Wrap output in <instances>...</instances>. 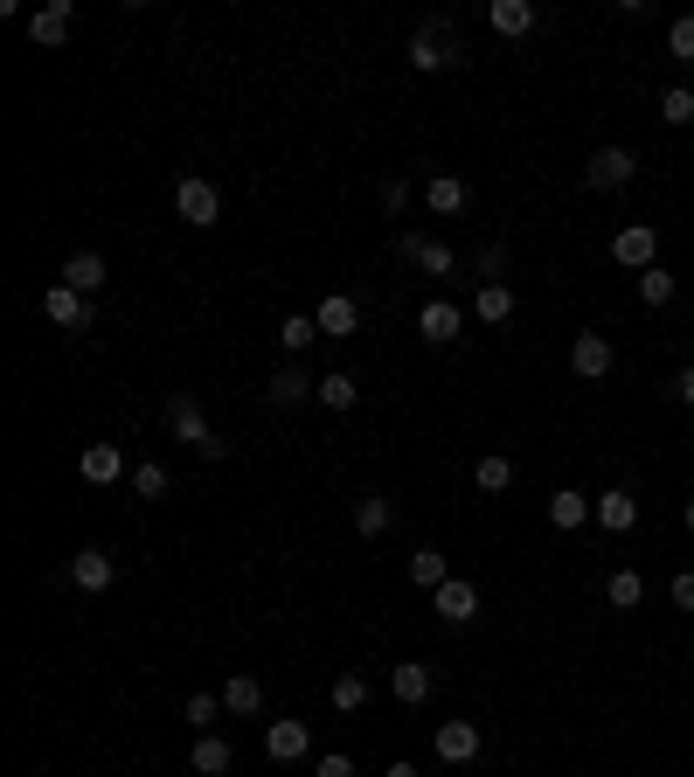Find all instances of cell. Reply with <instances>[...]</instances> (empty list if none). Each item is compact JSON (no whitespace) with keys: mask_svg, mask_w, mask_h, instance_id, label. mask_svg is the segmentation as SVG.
Masks as SVG:
<instances>
[{"mask_svg":"<svg viewBox=\"0 0 694 777\" xmlns=\"http://www.w3.org/2000/svg\"><path fill=\"white\" fill-rule=\"evenodd\" d=\"M590 521V493H576V486H562V493H549V527H584Z\"/></svg>","mask_w":694,"mask_h":777,"instance_id":"ffe728a7","label":"cell"},{"mask_svg":"<svg viewBox=\"0 0 694 777\" xmlns=\"http://www.w3.org/2000/svg\"><path fill=\"white\" fill-rule=\"evenodd\" d=\"M105 278H111V271H105V257H98V251H70V264H63V286H70V292L98 299V292H105Z\"/></svg>","mask_w":694,"mask_h":777,"instance_id":"e0dca14e","label":"cell"},{"mask_svg":"<svg viewBox=\"0 0 694 777\" xmlns=\"http://www.w3.org/2000/svg\"><path fill=\"white\" fill-rule=\"evenodd\" d=\"M473 319H479V327H500V319H514V292H508V286H479Z\"/></svg>","mask_w":694,"mask_h":777,"instance_id":"cb8c5ba5","label":"cell"},{"mask_svg":"<svg viewBox=\"0 0 694 777\" xmlns=\"http://www.w3.org/2000/svg\"><path fill=\"white\" fill-rule=\"evenodd\" d=\"M333 708H341V715L368 708V673H341V680H333Z\"/></svg>","mask_w":694,"mask_h":777,"instance_id":"836d02e7","label":"cell"},{"mask_svg":"<svg viewBox=\"0 0 694 777\" xmlns=\"http://www.w3.org/2000/svg\"><path fill=\"white\" fill-rule=\"evenodd\" d=\"M382 777H424V770H417V764H389Z\"/></svg>","mask_w":694,"mask_h":777,"instance_id":"ee69618b","label":"cell"},{"mask_svg":"<svg viewBox=\"0 0 694 777\" xmlns=\"http://www.w3.org/2000/svg\"><path fill=\"white\" fill-rule=\"evenodd\" d=\"M632 174H640V154H632V146H597L590 167H584V181L597 187V195H618V187H632Z\"/></svg>","mask_w":694,"mask_h":777,"instance_id":"277c9868","label":"cell"},{"mask_svg":"<svg viewBox=\"0 0 694 777\" xmlns=\"http://www.w3.org/2000/svg\"><path fill=\"white\" fill-rule=\"evenodd\" d=\"M438 756L445 764H473L479 756V723H445L438 729Z\"/></svg>","mask_w":694,"mask_h":777,"instance_id":"ac0fdd59","label":"cell"},{"mask_svg":"<svg viewBox=\"0 0 694 777\" xmlns=\"http://www.w3.org/2000/svg\"><path fill=\"white\" fill-rule=\"evenodd\" d=\"M403 202H410V181H403V174H389V181H382V208H389V216H397Z\"/></svg>","mask_w":694,"mask_h":777,"instance_id":"ab89813d","label":"cell"},{"mask_svg":"<svg viewBox=\"0 0 694 777\" xmlns=\"http://www.w3.org/2000/svg\"><path fill=\"white\" fill-rule=\"evenodd\" d=\"M70 583H77V591H90V597H105L111 583H119V562H111V548H77V556H70Z\"/></svg>","mask_w":694,"mask_h":777,"instance_id":"8992f818","label":"cell"},{"mask_svg":"<svg viewBox=\"0 0 694 777\" xmlns=\"http://www.w3.org/2000/svg\"><path fill=\"white\" fill-rule=\"evenodd\" d=\"M673 604H681V611H694V570L673 576Z\"/></svg>","mask_w":694,"mask_h":777,"instance_id":"60d3db41","label":"cell"},{"mask_svg":"<svg viewBox=\"0 0 694 777\" xmlns=\"http://www.w3.org/2000/svg\"><path fill=\"white\" fill-rule=\"evenodd\" d=\"M459 63V43H452V22H424L417 35H410V70H452Z\"/></svg>","mask_w":694,"mask_h":777,"instance_id":"3957f363","label":"cell"},{"mask_svg":"<svg viewBox=\"0 0 694 777\" xmlns=\"http://www.w3.org/2000/svg\"><path fill=\"white\" fill-rule=\"evenodd\" d=\"M28 35H35V49H63L70 43V0H42L28 14Z\"/></svg>","mask_w":694,"mask_h":777,"instance_id":"4fadbf2b","label":"cell"},{"mask_svg":"<svg viewBox=\"0 0 694 777\" xmlns=\"http://www.w3.org/2000/svg\"><path fill=\"white\" fill-rule=\"evenodd\" d=\"M313 319H320V340H348L354 327H362V306H354L348 292H327V299H320V313H313Z\"/></svg>","mask_w":694,"mask_h":777,"instance_id":"5bb4252c","label":"cell"},{"mask_svg":"<svg viewBox=\"0 0 694 777\" xmlns=\"http://www.w3.org/2000/svg\"><path fill=\"white\" fill-rule=\"evenodd\" d=\"M133 493H139V500H160V493H167V465H154V459L133 465Z\"/></svg>","mask_w":694,"mask_h":777,"instance_id":"8d00e7d4","label":"cell"},{"mask_svg":"<svg viewBox=\"0 0 694 777\" xmlns=\"http://www.w3.org/2000/svg\"><path fill=\"white\" fill-rule=\"evenodd\" d=\"M486 22H494V35H528L535 28V8H528V0H494Z\"/></svg>","mask_w":694,"mask_h":777,"instance_id":"603a6c76","label":"cell"},{"mask_svg":"<svg viewBox=\"0 0 694 777\" xmlns=\"http://www.w3.org/2000/svg\"><path fill=\"white\" fill-rule=\"evenodd\" d=\"M430 611H438L445 624H473L479 618V591L465 576H452V583H438V591H430Z\"/></svg>","mask_w":694,"mask_h":777,"instance_id":"ba28073f","label":"cell"},{"mask_svg":"<svg viewBox=\"0 0 694 777\" xmlns=\"http://www.w3.org/2000/svg\"><path fill=\"white\" fill-rule=\"evenodd\" d=\"M660 119H667V125H694V90H687V84L660 90Z\"/></svg>","mask_w":694,"mask_h":777,"instance_id":"e575fe53","label":"cell"},{"mask_svg":"<svg viewBox=\"0 0 694 777\" xmlns=\"http://www.w3.org/2000/svg\"><path fill=\"white\" fill-rule=\"evenodd\" d=\"M424 208H430V216H459V208H465V181L459 174H430L424 181Z\"/></svg>","mask_w":694,"mask_h":777,"instance_id":"44dd1931","label":"cell"},{"mask_svg":"<svg viewBox=\"0 0 694 777\" xmlns=\"http://www.w3.org/2000/svg\"><path fill=\"white\" fill-rule=\"evenodd\" d=\"M410 264H417L424 278H445V271H452V243H430V236H417V257H410Z\"/></svg>","mask_w":694,"mask_h":777,"instance_id":"d6a6232c","label":"cell"},{"mask_svg":"<svg viewBox=\"0 0 694 777\" xmlns=\"http://www.w3.org/2000/svg\"><path fill=\"white\" fill-rule=\"evenodd\" d=\"M313 340H320V319H313V313H285V327H278V348H285V354H306Z\"/></svg>","mask_w":694,"mask_h":777,"instance_id":"83f0119b","label":"cell"},{"mask_svg":"<svg viewBox=\"0 0 694 777\" xmlns=\"http://www.w3.org/2000/svg\"><path fill=\"white\" fill-rule=\"evenodd\" d=\"M410 583H417V591H438V583H452V562H445L438 548H417V556H410Z\"/></svg>","mask_w":694,"mask_h":777,"instance_id":"484cf974","label":"cell"},{"mask_svg":"<svg viewBox=\"0 0 694 777\" xmlns=\"http://www.w3.org/2000/svg\"><path fill=\"white\" fill-rule=\"evenodd\" d=\"M681 521H687V535H694V500H687V507H681Z\"/></svg>","mask_w":694,"mask_h":777,"instance_id":"f6af8a7d","label":"cell"},{"mask_svg":"<svg viewBox=\"0 0 694 777\" xmlns=\"http://www.w3.org/2000/svg\"><path fill=\"white\" fill-rule=\"evenodd\" d=\"M640 306H673V271H660V264H653V271H640Z\"/></svg>","mask_w":694,"mask_h":777,"instance_id":"1f68e13d","label":"cell"},{"mask_svg":"<svg viewBox=\"0 0 694 777\" xmlns=\"http://www.w3.org/2000/svg\"><path fill=\"white\" fill-rule=\"evenodd\" d=\"M306 750H313V729L306 723H271L265 729V756H271V764H299Z\"/></svg>","mask_w":694,"mask_h":777,"instance_id":"9a60e30c","label":"cell"},{"mask_svg":"<svg viewBox=\"0 0 694 777\" xmlns=\"http://www.w3.org/2000/svg\"><path fill=\"white\" fill-rule=\"evenodd\" d=\"M187 764H195L202 777H222V770L236 764V756H230V743H222V736L209 729V736H195V750H187Z\"/></svg>","mask_w":694,"mask_h":777,"instance_id":"7402d4cb","label":"cell"},{"mask_svg":"<svg viewBox=\"0 0 694 777\" xmlns=\"http://www.w3.org/2000/svg\"><path fill=\"white\" fill-rule=\"evenodd\" d=\"M673 396H681V403L694 410V368H681V375H673Z\"/></svg>","mask_w":694,"mask_h":777,"instance_id":"7bdbcfd3","label":"cell"},{"mask_svg":"<svg viewBox=\"0 0 694 777\" xmlns=\"http://www.w3.org/2000/svg\"><path fill=\"white\" fill-rule=\"evenodd\" d=\"M222 708H230V715H257V708H265V680L236 673L230 688H222Z\"/></svg>","mask_w":694,"mask_h":777,"instance_id":"4316f807","label":"cell"},{"mask_svg":"<svg viewBox=\"0 0 694 777\" xmlns=\"http://www.w3.org/2000/svg\"><path fill=\"white\" fill-rule=\"evenodd\" d=\"M313 777H354V764H348V756H320V770H313Z\"/></svg>","mask_w":694,"mask_h":777,"instance_id":"b9f144b4","label":"cell"},{"mask_svg":"<svg viewBox=\"0 0 694 777\" xmlns=\"http://www.w3.org/2000/svg\"><path fill=\"white\" fill-rule=\"evenodd\" d=\"M417 333L430 340V348H445V340L465 333V313L452 306V299H424V306H417Z\"/></svg>","mask_w":694,"mask_h":777,"instance_id":"8fae6325","label":"cell"},{"mask_svg":"<svg viewBox=\"0 0 694 777\" xmlns=\"http://www.w3.org/2000/svg\"><path fill=\"white\" fill-rule=\"evenodd\" d=\"M611 257L632 264V271H653V264H660V230H653V222H625V230L611 236Z\"/></svg>","mask_w":694,"mask_h":777,"instance_id":"5b68a950","label":"cell"},{"mask_svg":"<svg viewBox=\"0 0 694 777\" xmlns=\"http://www.w3.org/2000/svg\"><path fill=\"white\" fill-rule=\"evenodd\" d=\"M640 597H646V576H640V570H618V576L605 583V604H611V611H640Z\"/></svg>","mask_w":694,"mask_h":777,"instance_id":"f1b7e54d","label":"cell"},{"mask_svg":"<svg viewBox=\"0 0 694 777\" xmlns=\"http://www.w3.org/2000/svg\"><path fill=\"white\" fill-rule=\"evenodd\" d=\"M389 521H397V507H389L382 493H368V500H354V535H368V542H375V535H382Z\"/></svg>","mask_w":694,"mask_h":777,"instance_id":"d4e9b609","label":"cell"},{"mask_svg":"<svg viewBox=\"0 0 694 777\" xmlns=\"http://www.w3.org/2000/svg\"><path fill=\"white\" fill-rule=\"evenodd\" d=\"M265 396H271L278 410H292V403H306V396H320V375H306V368L292 362V368H278L271 383H265Z\"/></svg>","mask_w":694,"mask_h":777,"instance_id":"2e32d148","label":"cell"},{"mask_svg":"<svg viewBox=\"0 0 694 777\" xmlns=\"http://www.w3.org/2000/svg\"><path fill=\"white\" fill-rule=\"evenodd\" d=\"M570 368L584 375V383H605V375L618 368L611 340H605V333H576V340H570Z\"/></svg>","mask_w":694,"mask_h":777,"instance_id":"52a82bcc","label":"cell"},{"mask_svg":"<svg viewBox=\"0 0 694 777\" xmlns=\"http://www.w3.org/2000/svg\"><path fill=\"white\" fill-rule=\"evenodd\" d=\"M77 472L90 486H111V479H133V465H125V451L119 445H84L77 451Z\"/></svg>","mask_w":694,"mask_h":777,"instance_id":"7c38bea8","label":"cell"},{"mask_svg":"<svg viewBox=\"0 0 694 777\" xmlns=\"http://www.w3.org/2000/svg\"><path fill=\"white\" fill-rule=\"evenodd\" d=\"M667 56H681V63H694V14H681V22L667 28Z\"/></svg>","mask_w":694,"mask_h":777,"instance_id":"f35d334b","label":"cell"},{"mask_svg":"<svg viewBox=\"0 0 694 777\" xmlns=\"http://www.w3.org/2000/svg\"><path fill=\"white\" fill-rule=\"evenodd\" d=\"M167 424H174V438H181V445H195L202 459H222V451H230V445H222L216 430H209V416H202V403H195L187 389L167 396Z\"/></svg>","mask_w":694,"mask_h":777,"instance_id":"6da1fadb","label":"cell"},{"mask_svg":"<svg viewBox=\"0 0 694 777\" xmlns=\"http://www.w3.org/2000/svg\"><path fill=\"white\" fill-rule=\"evenodd\" d=\"M320 403L327 410H354V403H362V383H354L348 368H333V375H320Z\"/></svg>","mask_w":694,"mask_h":777,"instance_id":"f546056e","label":"cell"},{"mask_svg":"<svg viewBox=\"0 0 694 777\" xmlns=\"http://www.w3.org/2000/svg\"><path fill=\"white\" fill-rule=\"evenodd\" d=\"M42 319H56V327H70V333H84V327H90V299L70 292L63 278H56V286L42 292Z\"/></svg>","mask_w":694,"mask_h":777,"instance_id":"30bf717a","label":"cell"},{"mask_svg":"<svg viewBox=\"0 0 694 777\" xmlns=\"http://www.w3.org/2000/svg\"><path fill=\"white\" fill-rule=\"evenodd\" d=\"M174 216L187 222V230H216V222H222V195H216V181L187 174V181L174 187Z\"/></svg>","mask_w":694,"mask_h":777,"instance_id":"7a4b0ae2","label":"cell"},{"mask_svg":"<svg viewBox=\"0 0 694 777\" xmlns=\"http://www.w3.org/2000/svg\"><path fill=\"white\" fill-rule=\"evenodd\" d=\"M473 486H479V493H508V486H514V459H500V451H486V459L473 465Z\"/></svg>","mask_w":694,"mask_h":777,"instance_id":"4dcf8cb0","label":"cell"},{"mask_svg":"<svg viewBox=\"0 0 694 777\" xmlns=\"http://www.w3.org/2000/svg\"><path fill=\"white\" fill-rule=\"evenodd\" d=\"M216 715H222V694H187V723H195L202 736H209Z\"/></svg>","mask_w":694,"mask_h":777,"instance_id":"74e56055","label":"cell"},{"mask_svg":"<svg viewBox=\"0 0 694 777\" xmlns=\"http://www.w3.org/2000/svg\"><path fill=\"white\" fill-rule=\"evenodd\" d=\"M389 694L410 701V708H417V701H430V667H424V659H403V667H389Z\"/></svg>","mask_w":694,"mask_h":777,"instance_id":"d6986e66","label":"cell"},{"mask_svg":"<svg viewBox=\"0 0 694 777\" xmlns=\"http://www.w3.org/2000/svg\"><path fill=\"white\" fill-rule=\"evenodd\" d=\"M590 514H597L605 535H632V527H640V500H632L625 486H611V493H597V500H590Z\"/></svg>","mask_w":694,"mask_h":777,"instance_id":"9c48e42d","label":"cell"},{"mask_svg":"<svg viewBox=\"0 0 694 777\" xmlns=\"http://www.w3.org/2000/svg\"><path fill=\"white\" fill-rule=\"evenodd\" d=\"M479 286H508V243H486L479 251Z\"/></svg>","mask_w":694,"mask_h":777,"instance_id":"d590c367","label":"cell"}]
</instances>
